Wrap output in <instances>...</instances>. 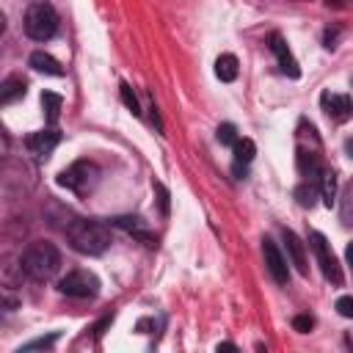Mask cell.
Returning <instances> with one entry per match:
<instances>
[{
  "mask_svg": "<svg viewBox=\"0 0 353 353\" xmlns=\"http://www.w3.org/2000/svg\"><path fill=\"white\" fill-rule=\"evenodd\" d=\"M58 268H61V251L47 240L30 243L19 256V270L30 281H50L58 273Z\"/></svg>",
  "mask_w": 353,
  "mask_h": 353,
  "instance_id": "6da1fadb",
  "label": "cell"
},
{
  "mask_svg": "<svg viewBox=\"0 0 353 353\" xmlns=\"http://www.w3.org/2000/svg\"><path fill=\"white\" fill-rule=\"evenodd\" d=\"M66 237L74 251L88 254V256H99L110 245V229L102 221H91V218H80V221L69 223Z\"/></svg>",
  "mask_w": 353,
  "mask_h": 353,
  "instance_id": "7a4b0ae2",
  "label": "cell"
},
{
  "mask_svg": "<svg viewBox=\"0 0 353 353\" xmlns=\"http://www.w3.org/2000/svg\"><path fill=\"white\" fill-rule=\"evenodd\" d=\"M58 30V14L47 0H36L28 6L25 11V33L36 41H47L52 39Z\"/></svg>",
  "mask_w": 353,
  "mask_h": 353,
  "instance_id": "3957f363",
  "label": "cell"
},
{
  "mask_svg": "<svg viewBox=\"0 0 353 353\" xmlns=\"http://www.w3.org/2000/svg\"><path fill=\"white\" fill-rule=\"evenodd\" d=\"M97 182H99V168L91 160H77L69 168H63L61 176H58V185L72 190V193H77V196L91 193L97 188Z\"/></svg>",
  "mask_w": 353,
  "mask_h": 353,
  "instance_id": "277c9868",
  "label": "cell"
},
{
  "mask_svg": "<svg viewBox=\"0 0 353 353\" xmlns=\"http://www.w3.org/2000/svg\"><path fill=\"white\" fill-rule=\"evenodd\" d=\"M58 290L69 298H94L99 292V279L91 273V270H69L61 281H58Z\"/></svg>",
  "mask_w": 353,
  "mask_h": 353,
  "instance_id": "5b68a950",
  "label": "cell"
},
{
  "mask_svg": "<svg viewBox=\"0 0 353 353\" xmlns=\"http://www.w3.org/2000/svg\"><path fill=\"white\" fill-rule=\"evenodd\" d=\"M309 245H312V251H314V256H317V265H320V270H323V276L331 281V284H342V270H339V262H336V256H334V251H331V243L320 234V232H309Z\"/></svg>",
  "mask_w": 353,
  "mask_h": 353,
  "instance_id": "8992f818",
  "label": "cell"
},
{
  "mask_svg": "<svg viewBox=\"0 0 353 353\" xmlns=\"http://www.w3.org/2000/svg\"><path fill=\"white\" fill-rule=\"evenodd\" d=\"M262 254H265V265H268V273H270V279H273L276 284H287V281H290L287 259L281 256L279 245H276L270 237H265V240H262Z\"/></svg>",
  "mask_w": 353,
  "mask_h": 353,
  "instance_id": "52a82bcc",
  "label": "cell"
},
{
  "mask_svg": "<svg viewBox=\"0 0 353 353\" xmlns=\"http://www.w3.org/2000/svg\"><path fill=\"white\" fill-rule=\"evenodd\" d=\"M58 143H61V132H58L55 127L30 132V135L25 138V146H28V152H30L33 157H47Z\"/></svg>",
  "mask_w": 353,
  "mask_h": 353,
  "instance_id": "ba28073f",
  "label": "cell"
},
{
  "mask_svg": "<svg viewBox=\"0 0 353 353\" xmlns=\"http://www.w3.org/2000/svg\"><path fill=\"white\" fill-rule=\"evenodd\" d=\"M320 105H323V110H325L334 121H345V119L353 116V99H350L347 94H331V91H323Z\"/></svg>",
  "mask_w": 353,
  "mask_h": 353,
  "instance_id": "9c48e42d",
  "label": "cell"
},
{
  "mask_svg": "<svg viewBox=\"0 0 353 353\" xmlns=\"http://www.w3.org/2000/svg\"><path fill=\"white\" fill-rule=\"evenodd\" d=\"M113 223H116L119 229H124L127 234L138 237L141 243H146L149 248H152V245H157V237L149 232V226H146V221H143V218H138V215H121V218H116Z\"/></svg>",
  "mask_w": 353,
  "mask_h": 353,
  "instance_id": "30bf717a",
  "label": "cell"
},
{
  "mask_svg": "<svg viewBox=\"0 0 353 353\" xmlns=\"http://www.w3.org/2000/svg\"><path fill=\"white\" fill-rule=\"evenodd\" d=\"M270 50L276 52V61H279V66H281V72L287 74V77H298L301 74V69H298V61H295V55L290 52V47H287V41L279 36V33H273L270 36Z\"/></svg>",
  "mask_w": 353,
  "mask_h": 353,
  "instance_id": "8fae6325",
  "label": "cell"
},
{
  "mask_svg": "<svg viewBox=\"0 0 353 353\" xmlns=\"http://www.w3.org/2000/svg\"><path fill=\"white\" fill-rule=\"evenodd\" d=\"M232 149H234L232 171H234L237 176H245V168H248V163H251L254 154H256V143H254L251 138H237V143H234Z\"/></svg>",
  "mask_w": 353,
  "mask_h": 353,
  "instance_id": "7c38bea8",
  "label": "cell"
},
{
  "mask_svg": "<svg viewBox=\"0 0 353 353\" xmlns=\"http://www.w3.org/2000/svg\"><path fill=\"white\" fill-rule=\"evenodd\" d=\"M284 243H287V251H290V256H292V265L298 268L301 276H306L309 268H306V254H303V243H301V237H298L292 229H284Z\"/></svg>",
  "mask_w": 353,
  "mask_h": 353,
  "instance_id": "4fadbf2b",
  "label": "cell"
},
{
  "mask_svg": "<svg viewBox=\"0 0 353 353\" xmlns=\"http://www.w3.org/2000/svg\"><path fill=\"white\" fill-rule=\"evenodd\" d=\"M28 63H30L36 72H44V74H52V77H61V74H63V66H61L50 52H41V50H36Z\"/></svg>",
  "mask_w": 353,
  "mask_h": 353,
  "instance_id": "5bb4252c",
  "label": "cell"
},
{
  "mask_svg": "<svg viewBox=\"0 0 353 353\" xmlns=\"http://www.w3.org/2000/svg\"><path fill=\"white\" fill-rule=\"evenodd\" d=\"M25 80L22 77H17V74H11V77H6L3 80V85H0V105H11V102H17L19 97H25Z\"/></svg>",
  "mask_w": 353,
  "mask_h": 353,
  "instance_id": "9a60e30c",
  "label": "cell"
},
{
  "mask_svg": "<svg viewBox=\"0 0 353 353\" xmlns=\"http://www.w3.org/2000/svg\"><path fill=\"white\" fill-rule=\"evenodd\" d=\"M215 74H218V80L232 83V80L237 77V58H234L232 52L218 55V61H215Z\"/></svg>",
  "mask_w": 353,
  "mask_h": 353,
  "instance_id": "2e32d148",
  "label": "cell"
},
{
  "mask_svg": "<svg viewBox=\"0 0 353 353\" xmlns=\"http://www.w3.org/2000/svg\"><path fill=\"white\" fill-rule=\"evenodd\" d=\"M320 193H323L325 207H331L334 199H336V174L331 168H323L320 171Z\"/></svg>",
  "mask_w": 353,
  "mask_h": 353,
  "instance_id": "e0dca14e",
  "label": "cell"
},
{
  "mask_svg": "<svg viewBox=\"0 0 353 353\" xmlns=\"http://www.w3.org/2000/svg\"><path fill=\"white\" fill-rule=\"evenodd\" d=\"M61 105H63V99H61L58 94H52V91H44V94H41V108H44V116H47V121H50V124H55V121H58Z\"/></svg>",
  "mask_w": 353,
  "mask_h": 353,
  "instance_id": "ac0fdd59",
  "label": "cell"
},
{
  "mask_svg": "<svg viewBox=\"0 0 353 353\" xmlns=\"http://www.w3.org/2000/svg\"><path fill=\"white\" fill-rule=\"evenodd\" d=\"M339 215L345 223H353V179L345 185L342 190V204H339Z\"/></svg>",
  "mask_w": 353,
  "mask_h": 353,
  "instance_id": "d6986e66",
  "label": "cell"
},
{
  "mask_svg": "<svg viewBox=\"0 0 353 353\" xmlns=\"http://www.w3.org/2000/svg\"><path fill=\"white\" fill-rule=\"evenodd\" d=\"M314 196H317V185L314 182H303L295 188V199L301 207H312L314 204Z\"/></svg>",
  "mask_w": 353,
  "mask_h": 353,
  "instance_id": "ffe728a7",
  "label": "cell"
},
{
  "mask_svg": "<svg viewBox=\"0 0 353 353\" xmlns=\"http://www.w3.org/2000/svg\"><path fill=\"white\" fill-rule=\"evenodd\" d=\"M55 339H58V331H52L50 336H39V339H33V342L22 345V347H19V353H28V350H50V347L55 345Z\"/></svg>",
  "mask_w": 353,
  "mask_h": 353,
  "instance_id": "44dd1931",
  "label": "cell"
},
{
  "mask_svg": "<svg viewBox=\"0 0 353 353\" xmlns=\"http://www.w3.org/2000/svg\"><path fill=\"white\" fill-rule=\"evenodd\" d=\"M218 141L223 143V146H234L237 143V130H234V124H221L218 127Z\"/></svg>",
  "mask_w": 353,
  "mask_h": 353,
  "instance_id": "7402d4cb",
  "label": "cell"
},
{
  "mask_svg": "<svg viewBox=\"0 0 353 353\" xmlns=\"http://www.w3.org/2000/svg\"><path fill=\"white\" fill-rule=\"evenodd\" d=\"M121 99H124V105L138 116L141 113V105H138V97L132 94V85L130 83H121Z\"/></svg>",
  "mask_w": 353,
  "mask_h": 353,
  "instance_id": "603a6c76",
  "label": "cell"
},
{
  "mask_svg": "<svg viewBox=\"0 0 353 353\" xmlns=\"http://www.w3.org/2000/svg\"><path fill=\"white\" fill-rule=\"evenodd\" d=\"M336 312H339L342 317H353V295L336 298Z\"/></svg>",
  "mask_w": 353,
  "mask_h": 353,
  "instance_id": "cb8c5ba5",
  "label": "cell"
},
{
  "mask_svg": "<svg viewBox=\"0 0 353 353\" xmlns=\"http://www.w3.org/2000/svg\"><path fill=\"white\" fill-rule=\"evenodd\" d=\"M312 325H314V320H312L309 314H298V317L292 320V328H295V331H301V334H306Z\"/></svg>",
  "mask_w": 353,
  "mask_h": 353,
  "instance_id": "d4e9b609",
  "label": "cell"
},
{
  "mask_svg": "<svg viewBox=\"0 0 353 353\" xmlns=\"http://www.w3.org/2000/svg\"><path fill=\"white\" fill-rule=\"evenodd\" d=\"M154 190H157V199H160V210H163V215H168V190H165L160 182H154Z\"/></svg>",
  "mask_w": 353,
  "mask_h": 353,
  "instance_id": "484cf974",
  "label": "cell"
},
{
  "mask_svg": "<svg viewBox=\"0 0 353 353\" xmlns=\"http://www.w3.org/2000/svg\"><path fill=\"white\" fill-rule=\"evenodd\" d=\"M336 36H339V30H336V28H334V30L328 28V30H325V36H323V44H325L328 50H334V47H336Z\"/></svg>",
  "mask_w": 353,
  "mask_h": 353,
  "instance_id": "4316f807",
  "label": "cell"
},
{
  "mask_svg": "<svg viewBox=\"0 0 353 353\" xmlns=\"http://www.w3.org/2000/svg\"><path fill=\"white\" fill-rule=\"evenodd\" d=\"M350 3H353V0H328L331 8H342V6H350Z\"/></svg>",
  "mask_w": 353,
  "mask_h": 353,
  "instance_id": "83f0119b",
  "label": "cell"
},
{
  "mask_svg": "<svg viewBox=\"0 0 353 353\" xmlns=\"http://www.w3.org/2000/svg\"><path fill=\"white\" fill-rule=\"evenodd\" d=\"M345 259H347V265H353V243L345 248Z\"/></svg>",
  "mask_w": 353,
  "mask_h": 353,
  "instance_id": "f1b7e54d",
  "label": "cell"
},
{
  "mask_svg": "<svg viewBox=\"0 0 353 353\" xmlns=\"http://www.w3.org/2000/svg\"><path fill=\"white\" fill-rule=\"evenodd\" d=\"M345 152L353 157V138H347V141H345Z\"/></svg>",
  "mask_w": 353,
  "mask_h": 353,
  "instance_id": "f546056e",
  "label": "cell"
},
{
  "mask_svg": "<svg viewBox=\"0 0 353 353\" xmlns=\"http://www.w3.org/2000/svg\"><path fill=\"white\" fill-rule=\"evenodd\" d=\"M218 350H234V345H232V342H221Z\"/></svg>",
  "mask_w": 353,
  "mask_h": 353,
  "instance_id": "4dcf8cb0",
  "label": "cell"
}]
</instances>
